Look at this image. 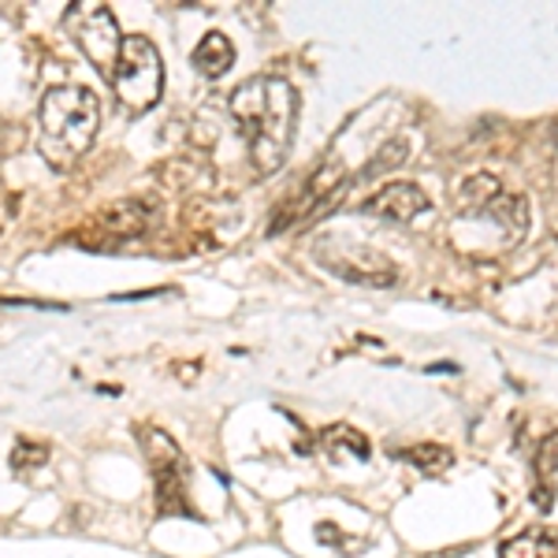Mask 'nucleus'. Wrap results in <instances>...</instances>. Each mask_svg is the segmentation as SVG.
<instances>
[{"label": "nucleus", "mask_w": 558, "mask_h": 558, "mask_svg": "<svg viewBox=\"0 0 558 558\" xmlns=\"http://www.w3.org/2000/svg\"><path fill=\"white\" fill-rule=\"evenodd\" d=\"M231 116H235L242 138L250 146V160L260 175L283 168L287 153L294 146L299 128V94L279 75H254L239 89H231Z\"/></svg>", "instance_id": "1"}, {"label": "nucleus", "mask_w": 558, "mask_h": 558, "mask_svg": "<svg viewBox=\"0 0 558 558\" xmlns=\"http://www.w3.org/2000/svg\"><path fill=\"white\" fill-rule=\"evenodd\" d=\"M41 153L49 165L71 168L83 153H89L101 128V105L83 86H57L41 97Z\"/></svg>", "instance_id": "2"}, {"label": "nucleus", "mask_w": 558, "mask_h": 558, "mask_svg": "<svg viewBox=\"0 0 558 558\" xmlns=\"http://www.w3.org/2000/svg\"><path fill=\"white\" fill-rule=\"evenodd\" d=\"M112 89L120 97L123 108L131 112H149L160 101V89H165V64H160L157 45L142 34H123L120 60L112 71Z\"/></svg>", "instance_id": "3"}, {"label": "nucleus", "mask_w": 558, "mask_h": 558, "mask_svg": "<svg viewBox=\"0 0 558 558\" xmlns=\"http://www.w3.org/2000/svg\"><path fill=\"white\" fill-rule=\"evenodd\" d=\"M142 447H146V462L153 473L157 510L165 518L168 514L194 518V507H191V499H186V492H191V465H186V454L179 451V444L160 428H142Z\"/></svg>", "instance_id": "4"}, {"label": "nucleus", "mask_w": 558, "mask_h": 558, "mask_svg": "<svg viewBox=\"0 0 558 558\" xmlns=\"http://www.w3.org/2000/svg\"><path fill=\"white\" fill-rule=\"evenodd\" d=\"M317 260L328 268V272H336L339 279L357 283V287H395L399 283V268H395L391 257L373 246H365V242H354L343 235L320 239Z\"/></svg>", "instance_id": "5"}, {"label": "nucleus", "mask_w": 558, "mask_h": 558, "mask_svg": "<svg viewBox=\"0 0 558 558\" xmlns=\"http://www.w3.org/2000/svg\"><path fill=\"white\" fill-rule=\"evenodd\" d=\"M64 26L68 34L75 38L78 49L89 57L101 75L112 78L116 71V60H120V45H123V34H120V20L112 15L108 4H71L64 12Z\"/></svg>", "instance_id": "6"}, {"label": "nucleus", "mask_w": 558, "mask_h": 558, "mask_svg": "<svg viewBox=\"0 0 558 558\" xmlns=\"http://www.w3.org/2000/svg\"><path fill=\"white\" fill-rule=\"evenodd\" d=\"M428 194L417 183H387L384 191H376L373 197L362 202V213L368 216H384V220L407 223L413 216L428 213Z\"/></svg>", "instance_id": "7"}, {"label": "nucleus", "mask_w": 558, "mask_h": 558, "mask_svg": "<svg viewBox=\"0 0 558 558\" xmlns=\"http://www.w3.org/2000/svg\"><path fill=\"white\" fill-rule=\"evenodd\" d=\"M231 64H235V45H231L228 34L209 31L194 49V68L202 71L205 78H220L228 75Z\"/></svg>", "instance_id": "8"}, {"label": "nucleus", "mask_w": 558, "mask_h": 558, "mask_svg": "<svg viewBox=\"0 0 558 558\" xmlns=\"http://www.w3.org/2000/svg\"><path fill=\"white\" fill-rule=\"evenodd\" d=\"M101 228L112 231L120 239H134L149 228V205L146 202H120V205H108L101 213Z\"/></svg>", "instance_id": "9"}, {"label": "nucleus", "mask_w": 558, "mask_h": 558, "mask_svg": "<svg viewBox=\"0 0 558 558\" xmlns=\"http://www.w3.org/2000/svg\"><path fill=\"white\" fill-rule=\"evenodd\" d=\"M499 558H558V533L551 529H529L499 547Z\"/></svg>", "instance_id": "10"}, {"label": "nucleus", "mask_w": 558, "mask_h": 558, "mask_svg": "<svg viewBox=\"0 0 558 558\" xmlns=\"http://www.w3.org/2000/svg\"><path fill=\"white\" fill-rule=\"evenodd\" d=\"M499 194H502L499 179H495V175H484V172H476V175L465 179L462 191H458V205H462V213H465V216H473V213L488 209V205H492Z\"/></svg>", "instance_id": "11"}, {"label": "nucleus", "mask_w": 558, "mask_h": 558, "mask_svg": "<svg viewBox=\"0 0 558 558\" xmlns=\"http://www.w3.org/2000/svg\"><path fill=\"white\" fill-rule=\"evenodd\" d=\"M402 462H410V465H417L421 473H444V470H451V462H454V454L447 451V447H436V444H421V447H407V451L399 454Z\"/></svg>", "instance_id": "12"}, {"label": "nucleus", "mask_w": 558, "mask_h": 558, "mask_svg": "<svg viewBox=\"0 0 558 558\" xmlns=\"http://www.w3.org/2000/svg\"><path fill=\"white\" fill-rule=\"evenodd\" d=\"M407 149H410V142H391V146H384L380 149V157H376L373 160V165H368L365 168V179L368 175H376V172H384V168H399L402 165V160H407Z\"/></svg>", "instance_id": "13"}, {"label": "nucleus", "mask_w": 558, "mask_h": 558, "mask_svg": "<svg viewBox=\"0 0 558 558\" xmlns=\"http://www.w3.org/2000/svg\"><path fill=\"white\" fill-rule=\"evenodd\" d=\"M555 470H558V432H551L536 451V473L544 476V484H551L547 476H555Z\"/></svg>", "instance_id": "14"}, {"label": "nucleus", "mask_w": 558, "mask_h": 558, "mask_svg": "<svg viewBox=\"0 0 558 558\" xmlns=\"http://www.w3.org/2000/svg\"><path fill=\"white\" fill-rule=\"evenodd\" d=\"M324 439H328V444H336V439H347L350 454L368 458V439L362 436V432H354V428H347V425H336L331 432H324Z\"/></svg>", "instance_id": "15"}, {"label": "nucleus", "mask_w": 558, "mask_h": 558, "mask_svg": "<svg viewBox=\"0 0 558 558\" xmlns=\"http://www.w3.org/2000/svg\"><path fill=\"white\" fill-rule=\"evenodd\" d=\"M551 138H555V146H558V120L551 123Z\"/></svg>", "instance_id": "16"}]
</instances>
